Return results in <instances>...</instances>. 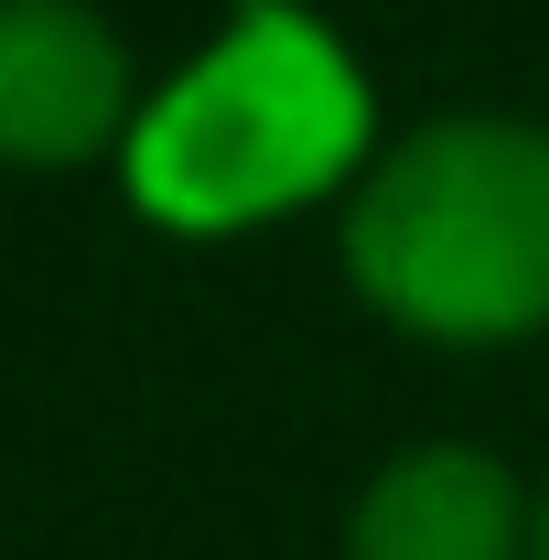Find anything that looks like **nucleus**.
<instances>
[{
  "label": "nucleus",
  "instance_id": "1",
  "mask_svg": "<svg viewBox=\"0 0 549 560\" xmlns=\"http://www.w3.org/2000/svg\"><path fill=\"white\" fill-rule=\"evenodd\" d=\"M366 302L420 335H528L549 324V140L506 119H442L399 140L344 215Z\"/></svg>",
  "mask_w": 549,
  "mask_h": 560
},
{
  "label": "nucleus",
  "instance_id": "2",
  "mask_svg": "<svg viewBox=\"0 0 549 560\" xmlns=\"http://www.w3.org/2000/svg\"><path fill=\"white\" fill-rule=\"evenodd\" d=\"M355 151H366V86L313 22L259 0L206 66L162 86V108L130 140V184L162 226H237L324 195Z\"/></svg>",
  "mask_w": 549,
  "mask_h": 560
},
{
  "label": "nucleus",
  "instance_id": "3",
  "mask_svg": "<svg viewBox=\"0 0 549 560\" xmlns=\"http://www.w3.org/2000/svg\"><path fill=\"white\" fill-rule=\"evenodd\" d=\"M119 44L75 0H0V151L11 162H86L119 130Z\"/></svg>",
  "mask_w": 549,
  "mask_h": 560
},
{
  "label": "nucleus",
  "instance_id": "4",
  "mask_svg": "<svg viewBox=\"0 0 549 560\" xmlns=\"http://www.w3.org/2000/svg\"><path fill=\"white\" fill-rule=\"evenodd\" d=\"M517 486L484 453H410L355 506V560H506Z\"/></svg>",
  "mask_w": 549,
  "mask_h": 560
},
{
  "label": "nucleus",
  "instance_id": "5",
  "mask_svg": "<svg viewBox=\"0 0 549 560\" xmlns=\"http://www.w3.org/2000/svg\"><path fill=\"white\" fill-rule=\"evenodd\" d=\"M539 560H549V517H539Z\"/></svg>",
  "mask_w": 549,
  "mask_h": 560
}]
</instances>
